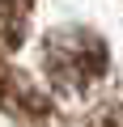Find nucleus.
Returning <instances> with one entry per match:
<instances>
[{
    "label": "nucleus",
    "mask_w": 123,
    "mask_h": 127,
    "mask_svg": "<svg viewBox=\"0 0 123 127\" xmlns=\"http://www.w3.org/2000/svg\"><path fill=\"white\" fill-rule=\"evenodd\" d=\"M42 68L59 89H89L106 76V42L85 26H64L42 42Z\"/></svg>",
    "instance_id": "nucleus-1"
},
{
    "label": "nucleus",
    "mask_w": 123,
    "mask_h": 127,
    "mask_svg": "<svg viewBox=\"0 0 123 127\" xmlns=\"http://www.w3.org/2000/svg\"><path fill=\"white\" fill-rule=\"evenodd\" d=\"M93 127H123V106H115V110H106Z\"/></svg>",
    "instance_id": "nucleus-2"
}]
</instances>
